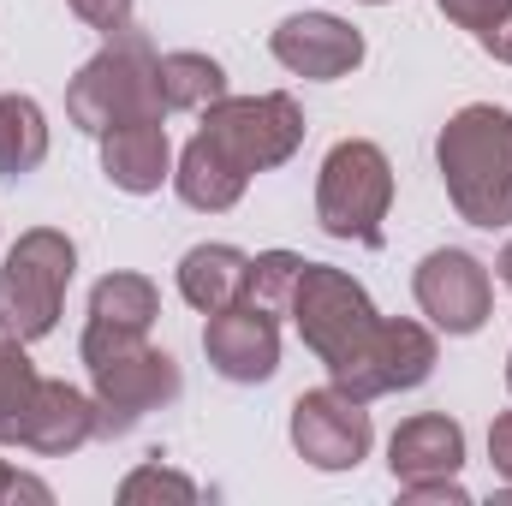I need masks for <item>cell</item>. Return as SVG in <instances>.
Instances as JSON below:
<instances>
[{
    "instance_id": "1",
    "label": "cell",
    "mask_w": 512,
    "mask_h": 506,
    "mask_svg": "<svg viewBox=\"0 0 512 506\" xmlns=\"http://www.w3.org/2000/svg\"><path fill=\"white\" fill-rule=\"evenodd\" d=\"M304 108L286 90H262V96H221L203 126L191 131V143L173 161V191L185 209L197 215H227L239 209V197L251 191L256 173L286 167L304 149Z\"/></svg>"
},
{
    "instance_id": "2",
    "label": "cell",
    "mask_w": 512,
    "mask_h": 506,
    "mask_svg": "<svg viewBox=\"0 0 512 506\" xmlns=\"http://www.w3.org/2000/svg\"><path fill=\"white\" fill-rule=\"evenodd\" d=\"M435 167L447 185V203L465 227L501 233L512 227V114L495 102L459 108L435 137Z\"/></svg>"
},
{
    "instance_id": "3",
    "label": "cell",
    "mask_w": 512,
    "mask_h": 506,
    "mask_svg": "<svg viewBox=\"0 0 512 506\" xmlns=\"http://www.w3.org/2000/svg\"><path fill=\"white\" fill-rule=\"evenodd\" d=\"M78 358L90 370V399H96V417H102V435H131L149 411H167L185 376L173 364V352L149 346V334H78Z\"/></svg>"
},
{
    "instance_id": "4",
    "label": "cell",
    "mask_w": 512,
    "mask_h": 506,
    "mask_svg": "<svg viewBox=\"0 0 512 506\" xmlns=\"http://www.w3.org/2000/svg\"><path fill=\"white\" fill-rule=\"evenodd\" d=\"M155 48L143 30L126 36H108L102 54H90L78 66V78L66 84V120L90 137L114 126H137V120H167V102H161V78H155Z\"/></svg>"
},
{
    "instance_id": "5",
    "label": "cell",
    "mask_w": 512,
    "mask_h": 506,
    "mask_svg": "<svg viewBox=\"0 0 512 506\" xmlns=\"http://www.w3.org/2000/svg\"><path fill=\"white\" fill-rule=\"evenodd\" d=\"M393 215V161L370 137H340L316 167V227L340 245L382 251Z\"/></svg>"
},
{
    "instance_id": "6",
    "label": "cell",
    "mask_w": 512,
    "mask_h": 506,
    "mask_svg": "<svg viewBox=\"0 0 512 506\" xmlns=\"http://www.w3.org/2000/svg\"><path fill=\"white\" fill-rule=\"evenodd\" d=\"M286 316L298 322V340H304L310 358L328 370V381L346 376V370L364 358L370 334L382 328V310H376V298L364 292V280L346 274V268H334V262H304Z\"/></svg>"
},
{
    "instance_id": "7",
    "label": "cell",
    "mask_w": 512,
    "mask_h": 506,
    "mask_svg": "<svg viewBox=\"0 0 512 506\" xmlns=\"http://www.w3.org/2000/svg\"><path fill=\"white\" fill-rule=\"evenodd\" d=\"M78 274V245L60 227H30L0 262V334L36 346L60 328L66 286Z\"/></svg>"
},
{
    "instance_id": "8",
    "label": "cell",
    "mask_w": 512,
    "mask_h": 506,
    "mask_svg": "<svg viewBox=\"0 0 512 506\" xmlns=\"http://www.w3.org/2000/svg\"><path fill=\"white\" fill-rule=\"evenodd\" d=\"M292 453L310 465V471H358L376 447V423H370V405L352 399L346 387H310L292 399Z\"/></svg>"
},
{
    "instance_id": "9",
    "label": "cell",
    "mask_w": 512,
    "mask_h": 506,
    "mask_svg": "<svg viewBox=\"0 0 512 506\" xmlns=\"http://www.w3.org/2000/svg\"><path fill=\"white\" fill-rule=\"evenodd\" d=\"M411 298H417V310L429 316L435 334L471 340L495 316V274H489L483 256L459 251V245H441V251H429L411 268Z\"/></svg>"
},
{
    "instance_id": "10",
    "label": "cell",
    "mask_w": 512,
    "mask_h": 506,
    "mask_svg": "<svg viewBox=\"0 0 512 506\" xmlns=\"http://www.w3.org/2000/svg\"><path fill=\"white\" fill-rule=\"evenodd\" d=\"M435 358H441V346H435V328H429V322L382 316V328L370 334L364 358H358L346 376H334V387H346L352 399L376 405V399H387V393L423 387V381L435 376Z\"/></svg>"
},
{
    "instance_id": "11",
    "label": "cell",
    "mask_w": 512,
    "mask_h": 506,
    "mask_svg": "<svg viewBox=\"0 0 512 506\" xmlns=\"http://www.w3.org/2000/svg\"><path fill=\"white\" fill-rule=\"evenodd\" d=\"M268 54L304 84H334V78H352L370 48H364V30L346 24L340 12H292L268 30Z\"/></svg>"
},
{
    "instance_id": "12",
    "label": "cell",
    "mask_w": 512,
    "mask_h": 506,
    "mask_svg": "<svg viewBox=\"0 0 512 506\" xmlns=\"http://www.w3.org/2000/svg\"><path fill=\"white\" fill-rule=\"evenodd\" d=\"M203 358L221 381H274L280 370V316L256 310V304H233V310H215L203 322Z\"/></svg>"
},
{
    "instance_id": "13",
    "label": "cell",
    "mask_w": 512,
    "mask_h": 506,
    "mask_svg": "<svg viewBox=\"0 0 512 506\" xmlns=\"http://www.w3.org/2000/svg\"><path fill=\"white\" fill-rule=\"evenodd\" d=\"M96 435H102L96 399H90L84 387H72V381H48V376H42L36 399H30V417H24L18 447H24V453H36V459H66V453L90 447Z\"/></svg>"
},
{
    "instance_id": "14",
    "label": "cell",
    "mask_w": 512,
    "mask_h": 506,
    "mask_svg": "<svg viewBox=\"0 0 512 506\" xmlns=\"http://www.w3.org/2000/svg\"><path fill=\"white\" fill-rule=\"evenodd\" d=\"M387 471L393 483H429L465 471V429L447 411H417L387 435Z\"/></svg>"
},
{
    "instance_id": "15",
    "label": "cell",
    "mask_w": 512,
    "mask_h": 506,
    "mask_svg": "<svg viewBox=\"0 0 512 506\" xmlns=\"http://www.w3.org/2000/svg\"><path fill=\"white\" fill-rule=\"evenodd\" d=\"M102 143V173L114 191L126 197H149L173 179V137L167 120H137V126H114L96 137Z\"/></svg>"
},
{
    "instance_id": "16",
    "label": "cell",
    "mask_w": 512,
    "mask_h": 506,
    "mask_svg": "<svg viewBox=\"0 0 512 506\" xmlns=\"http://www.w3.org/2000/svg\"><path fill=\"white\" fill-rule=\"evenodd\" d=\"M179 298L197 310V316H215V310H233L245 304V280H251V256L239 245H191L179 256Z\"/></svg>"
},
{
    "instance_id": "17",
    "label": "cell",
    "mask_w": 512,
    "mask_h": 506,
    "mask_svg": "<svg viewBox=\"0 0 512 506\" xmlns=\"http://www.w3.org/2000/svg\"><path fill=\"white\" fill-rule=\"evenodd\" d=\"M161 316V286L137 268H114L90 286V316L84 328L90 334H149Z\"/></svg>"
},
{
    "instance_id": "18",
    "label": "cell",
    "mask_w": 512,
    "mask_h": 506,
    "mask_svg": "<svg viewBox=\"0 0 512 506\" xmlns=\"http://www.w3.org/2000/svg\"><path fill=\"white\" fill-rule=\"evenodd\" d=\"M155 78H161V102L167 114H209L227 90V66L215 54H197V48H173L155 60Z\"/></svg>"
},
{
    "instance_id": "19",
    "label": "cell",
    "mask_w": 512,
    "mask_h": 506,
    "mask_svg": "<svg viewBox=\"0 0 512 506\" xmlns=\"http://www.w3.org/2000/svg\"><path fill=\"white\" fill-rule=\"evenodd\" d=\"M48 161V114L36 96H0V185L30 179Z\"/></svg>"
},
{
    "instance_id": "20",
    "label": "cell",
    "mask_w": 512,
    "mask_h": 506,
    "mask_svg": "<svg viewBox=\"0 0 512 506\" xmlns=\"http://www.w3.org/2000/svg\"><path fill=\"white\" fill-rule=\"evenodd\" d=\"M36 387H42V376L30 364V346L12 340V334H0V447H18Z\"/></svg>"
},
{
    "instance_id": "21",
    "label": "cell",
    "mask_w": 512,
    "mask_h": 506,
    "mask_svg": "<svg viewBox=\"0 0 512 506\" xmlns=\"http://www.w3.org/2000/svg\"><path fill=\"white\" fill-rule=\"evenodd\" d=\"M298 274H304V256H298V251H262V256H251L245 304L268 310V316H286V310H292V292H298Z\"/></svg>"
},
{
    "instance_id": "22",
    "label": "cell",
    "mask_w": 512,
    "mask_h": 506,
    "mask_svg": "<svg viewBox=\"0 0 512 506\" xmlns=\"http://www.w3.org/2000/svg\"><path fill=\"white\" fill-rule=\"evenodd\" d=\"M203 495L185 471H173V465H137L126 483H120V501L126 506H143V501H179V506H191Z\"/></svg>"
},
{
    "instance_id": "23",
    "label": "cell",
    "mask_w": 512,
    "mask_h": 506,
    "mask_svg": "<svg viewBox=\"0 0 512 506\" xmlns=\"http://www.w3.org/2000/svg\"><path fill=\"white\" fill-rule=\"evenodd\" d=\"M96 36H126V30H137V0H66Z\"/></svg>"
},
{
    "instance_id": "24",
    "label": "cell",
    "mask_w": 512,
    "mask_h": 506,
    "mask_svg": "<svg viewBox=\"0 0 512 506\" xmlns=\"http://www.w3.org/2000/svg\"><path fill=\"white\" fill-rule=\"evenodd\" d=\"M399 501L411 506H471V489L459 477H429V483H399Z\"/></svg>"
},
{
    "instance_id": "25",
    "label": "cell",
    "mask_w": 512,
    "mask_h": 506,
    "mask_svg": "<svg viewBox=\"0 0 512 506\" xmlns=\"http://www.w3.org/2000/svg\"><path fill=\"white\" fill-rule=\"evenodd\" d=\"M435 6H441V12H447V18H453L459 30L483 36V30H489V24H495L501 12H507L512 0H435Z\"/></svg>"
},
{
    "instance_id": "26",
    "label": "cell",
    "mask_w": 512,
    "mask_h": 506,
    "mask_svg": "<svg viewBox=\"0 0 512 506\" xmlns=\"http://www.w3.org/2000/svg\"><path fill=\"white\" fill-rule=\"evenodd\" d=\"M12 501L48 506V501H54V489H48V483H36V477H24V471H12V465L0 459V506H12Z\"/></svg>"
},
{
    "instance_id": "27",
    "label": "cell",
    "mask_w": 512,
    "mask_h": 506,
    "mask_svg": "<svg viewBox=\"0 0 512 506\" xmlns=\"http://www.w3.org/2000/svg\"><path fill=\"white\" fill-rule=\"evenodd\" d=\"M489 465H495V477L512 489V411H501L489 423Z\"/></svg>"
},
{
    "instance_id": "28",
    "label": "cell",
    "mask_w": 512,
    "mask_h": 506,
    "mask_svg": "<svg viewBox=\"0 0 512 506\" xmlns=\"http://www.w3.org/2000/svg\"><path fill=\"white\" fill-rule=\"evenodd\" d=\"M477 42H483V54H489V60L512 66V6L495 18V24H489V30H483V36H477Z\"/></svg>"
},
{
    "instance_id": "29",
    "label": "cell",
    "mask_w": 512,
    "mask_h": 506,
    "mask_svg": "<svg viewBox=\"0 0 512 506\" xmlns=\"http://www.w3.org/2000/svg\"><path fill=\"white\" fill-rule=\"evenodd\" d=\"M495 274H501V286L512 292V239L501 245V256H495Z\"/></svg>"
},
{
    "instance_id": "30",
    "label": "cell",
    "mask_w": 512,
    "mask_h": 506,
    "mask_svg": "<svg viewBox=\"0 0 512 506\" xmlns=\"http://www.w3.org/2000/svg\"><path fill=\"white\" fill-rule=\"evenodd\" d=\"M507 393H512V352H507Z\"/></svg>"
},
{
    "instance_id": "31",
    "label": "cell",
    "mask_w": 512,
    "mask_h": 506,
    "mask_svg": "<svg viewBox=\"0 0 512 506\" xmlns=\"http://www.w3.org/2000/svg\"><path fill=\"white\" fill-rule=\"evenodd\" d=\"M364 6H387V0H364Z\"/></svg>"
}]
</instances>
